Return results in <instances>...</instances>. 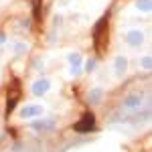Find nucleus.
Masks as SVG:
<instances>
[{
    "mask_svg": "<svg viewBox=\"0 0 152 152\" xmlns=\"http://www.w3.org/2000/svg\"><path fill=\"white\" fill-rule=\"evenodd\" d=\"M140 104H142V97L138 94H132L124 99V107L126 110H136V107H140Z\"/></svg>",
    "mask_w": 152,
    "mask_h": 152,
    "instance_id": "20e7f679",
    "label": "nucleus"
},
{
    "mask_svg": "<svg viewBox=\"0 0 152 152\" xmlns=\"http://www.w3.org/2000/svg\"><path fill=\"white\" fill-rule=\"evenodd\" d=\"M136 4H138V8H142V10H150V0H138Z\"/></svg>",
    "mask_w": 152,
    "mask_h": 152,
    "instance_id": "9b49d317",
    "label": "nucleus"
},
{
    "mask_svg": "<svg viewBox=\"0 0 152 152\" xmlns=\"http://www.w3.org/2000/svg\"><path fill=\"white\" fill-rule=\"evenodd\" d=\"M124 69H126V59H124V57H118L116 59V71H118V73H122Z\"/></svg>",
    "mask_w": 152,
    "mask_h": 152,
    "instance_id": "9d476101",
    "label": "nucleus"
},
{
    "mask_svg": "<svg viewBox=\"0 0 152 152\" xmlns=\"http://www.w3.org/2000/svg\"><path fill=\"white\" fill-rule=\"evenodd\" d=\"M41 6H43V2H41V0H33V14H35L37 20H41V16H43V12H41Z\"/></svg>",
    "mask_w": 152,
    "mask_h": 152,
    "instance_id": "6e6552de",
    "label": "nucleus"
},
{
    "mask_svg": "<svg viewBox=\"0 0 152 152\" xmlns=\"http://www.w3.org/2000/svg\"><path fill=\"white\" fill-rule=\"evenodd\" d=\"M85 67H87V71H91V69H94V67H95V63H94V61H89V63H87Z\"/></svg>",
    "mask_w": 152,
    "mask_h": 152,
    "instance_id": "2eb2a0df",
    "label": "nucleus"
},
{
    "mask_svg": "<svg viewBox=\"0 0 152 152\" xmlns=\"http://www.w3.org/2000/svg\"><path fill=\"white\" fill-rule=\"evenodd\" d=\"M142 63H144V67H146V69H150V57H146Z\"/></svg>",
    "mask_w": 152,
    "mask_h": 152,
    "instance_id": "4468645a",
    "label": "nucleus"
},
{
    "mask_svg": "<svg viewBox=\"0 0 152 152\" xmlns=\"http://www.w3.org/2000/svg\"><path fill=\"white\" fill-rule=\"evenodd\" d=\"M0 43H4V35H0Z\"/></svg>",
    "mask_w": 152,
    "mask_h": 152,
    "instance_id": "dca6fc26",
    "label": "nucleus"
},
{
    "mask_svg": "<svg viewBox=\"0 0 152 152\" xmlns=\"http://www.w3.org/2000/svg\"><path fill=\"white\" fill-rule=\"evenodd\" d=\"M99 97H102V91H99V89H95V91L89 94V99H91V102H97Z\"/></svg>",
    "mask_w": 152,
    "mask_h": 152,
    "instance_id": "f8f14e48",
    "label": "nucleus"
},
{
    "mask_svg": "<svg viewBox=\"0 0 152 152\" xmlns=\"http://www.w3.org/2000/svg\"><path fill=\"white\" fill-rule=\"evenodd\" d=\"M51 126H53L51 122H49V124H41V122H37V124H35V128H37V130H49Z\"/></svg>",
    "mask_w": 152,
    "mask_h": 152,
    "instance_id": "ddd939ff",
    "label": "nucleus"
},
{
    "mask_svg": "<svg viewBox=\"0 0 152 152\" xmlns=\"http://www.w3.org/2000/svg\"><path fill=\"white\" fill-rule=\"evenodd\" d=\"M18 99H20V89H18V87H16V83H14L12 94H8V102H6V114L14 112V107H16V104H18Z\"/></svg>",
    "mask_w": 152,
    "mask_h": 152,
    "instance_id": "7ed1b4c3",
    "label": "nucleus"
},
{
    "mask_svg": "<svg viewBox=\"0 0 152 152\" xmlns=\"http://www.w3.org/2000/svg\"><path fill=\"white\" fill-rule=\"evenodd\" d=\"M49 91V81L47 79H43V81H37L33 85V94L35 95H41V94H47Z\"/></svg>",
    "mask_w": 152,
    "mask_h": 152,
    "instance_id": "0eeeda50",
    "label": "nucleus"
},
{
    "mask_svg": "<svg viewBox=\"0 0 152 152\" xmlns=\"http://www.w3.org/2000/svg\"><path fill=\"white\" fill-rule=\"evenodd\" d=\"M43 114V107L41 105H26L23 110V116L24 118H33V116H41Z\"/></svg>",
    "mask_w": 152,
    "mask_h": 152,
    "instance_id": "423d86ee",
    "label": "nucleus"
},
{
    "mask_svg": "<svg viewBox=\"0 0 152 152\" xmlns=\"http://www.w3.org/2000/svg\"><path fill=\"white\" fill-rule=\"evenodd\" d=\"M94 128H95L94 114H83V118L75 124V130H77V132H91Z\"/></svg>",
    "mask_w": 152,
    "mask_h": 152,
    "instance_id": "f03ea898",
    "label": "nucleus"
},
{
    "mask_svg": "<svg viewBox=\"0 0 152 152\" xmlns=\"http://www.w3.org/2000/svg\"><path fill=\"white\" fill-rule=\"evenodd\" d=\"M105 39H107V16L99 18V23L95 24V31H94V43L99 53L105 51Z\"/></svg>",
    "mask_w": 152,
    "mask_h": 152,
    "instance_id": "f257e3e1",
    "label": "nucleus"
},
{
    "mask_svg": "<svg viewBox=\"0 0 152 152\" xmlns=\"http://www.w3.org/2000/svg\"><path fill=\"white\" fill-rule=\"evenodd\" d=\"M126 41H128L130 45H134V47H136V45H140L142 41H144V35H142L140 31H130L128 35H126Z\"/></svg>",
    "mask_w": 152,
    "mask_h": 152,
    "instance_id": "39448f33",
    "label": "nucleus"
},
{
    "mask_svg": "<svg viewBox=\"0 0 152 152\" xmlns=\"http://www.w3.org/2000/svg\"><path fill=\"white\" fill-rule=\"evenodd\" d=\"M69 61L73 63V73H79V69H77V67H79V63H81V57H79V55H71Z\"/></svg>",
    "mask_w": 152,
    "mask_h": 152,
    "instance_id": "1a4fd4ad",
    "label": "nucleus"
}]
</instances>
